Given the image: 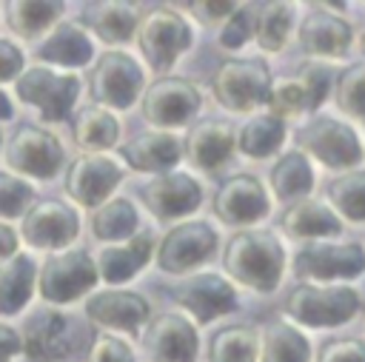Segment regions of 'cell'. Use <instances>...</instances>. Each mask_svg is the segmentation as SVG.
Instances as JSON below:
<instances>
[{"label": "cell", "instance_id": "cell-1", "mask_svg": "<svg viewBox=\"0 0 365 362\" xmlns=\"http://www.w3.org/2000/svg\"><path fill=\"white\" fill-rule=\"evenodd\" d=\"M94 331L86 319L60 311H34L20 336V351L31 362H66L88 353Z\"/></svg>", "mask_w": 365, "mask_h": 362}, {"label": "cell", "instance_id": "cell-2", "mask_svg": "<svg viewBox=\"0 0 365 362\" xmlns=\"http://www.w3.org/2000/svg\"><path fill=\"white\" fill-rule=\"evenodd\" d=\"M282 248L268 231H240L222 254L225 271L254 291H274L282 276Z\"/></svg>", "mask_w": 365, "mask_h": 362}, {"label": "cell", "instance_id": "cell-3", "mask_svg": "<svg viewBox=\"0 0 365 362\" xmlns=\"http://www.w3.org/2000/svg\"><path fill=\"white\" fill-rule=\"evenodd\" d=\"M14 91L23 103L34 105L46 123H57L68 117L80 94V80L74 74H57L46 66H34L17 77Z\"/></svg>", "mask_w": 365, "mask_h": 362}, {"label": "cell", "instance_id": "cell-4", "mask_svg": "<svg viewBox=\"0 0 365 362\" xmlns=\"http://www.w3.org/2000/svg\"><path fill=\"white\" fill-rule=\"evenodd\" d=\"M356 308H359V296L354 288L297 285L285 299L288 316L302 325H311V328L342 325L356 314Z\"/></svg>", "mask_w": 365, "mask_h": 362}, {"label": "cell", "instance_id": "cell-5", "mask_svg": "<svg viewBox=\"0 0 365 362\" xmlns=\"http://www.w3.org/2000/svg\"><path fill=\"white\" fill-rule=\"evenodd\" d=\"M214 97L231 111H251L268 100L271 74L262 60H225L214 71Z\"/></svg>", "mask_w": 365, "mask_h": 362}, {"label": "cell", "instance_id": "cell-6", "mask_svg": "<svg viewBox=\"0 0 365 362\" xmlns=\"http://www.w3.org/2000/svg\"><path fill=\"white\" fill-rule=\"evenodd\" d=\"M97 282V265L86 251L51 254L37 274V291L46 302H74Z\"/></svg>", "mask_w": 365, "mask_h": 362}, {"label": "cell", "instance_id": "cell-7", "mask_svg": "<svg viewBox=\"0 0 365 362\" xmlns=\"http://www.w3.org/2000/svg\"><path fill=\"white\" fill-rule=\"evenodd\" d=\"M6 162L17 174L51 180L63 165V145L51 131L23 123V125H17V131L9 140Z\"/></svg>", "mask_w": 365, "mask_h": 362}, {"label": "cell", "instance_id": "cell-8", "mask_svg": "<svg viewBox=\"0 0 365 362\" xmlns=\"http://www.w3.org/2000/svg\"><path fill=\"white\" fill-rule=\"evenodd\" d=\"M137 43L148 66L154 71H165L177 60V54L191 46V29L180 14L168 9H154L140 20Z\"/></svg>", "mask_w": 365, "mask_h": 362}, {"label": "cell", "instance_id": "cell-9", "mask_svg": "<svg viewBox=\"0 0 365 362\" xmlns=\"http://www.w3.org/2000/svg\"><path fill=\"white\" fill-rule=\"evenodd\" d=\"M140 88L143 71L125 51H106L88 74L91 97L108 108H128L137 100Z\"/></svg>", "mask_w": 365, "mask_h": 362}, {"label": "cell", "instance_id": "cell-10", "mask_svg": "<svg viewBox=\"0 0 365 362\" xmlns=\"http://www.w3.org/2000/svg\"><path fill=\"white\" fill-rule=\"evenodd\" d=\"M297 145L331 168H348V165L359 162V157H362L354 128H348L345 123H336L331 117H319V120L302 125L297 131Z\"/></svg>", "mask_w": 365, "mask_h": 362}, {"label": "cell", "instance_id": "cell-11", "mask_svg": "<svg viewBox=\"0 0 365 362\" xmlns=\"http://www.w3.org/2000/svg\"><path fill=\"white\" fill-rule=\"evenodd\" d=\"M200 108V91L182 77H160L145 88L143 117L154 125H182Z\"/></svg>", "mask_w": 365, "mask_h": 362}, {"label": "cell", "instance_id": "cell-12", "mask_svg": "<svg viewBox=\"0 0 365 362\" xmlns=\"http://www.w3.org/2000/svg\"><path fill=\"white\" fill-rule=\"evenodd\" d=\"M77 231H80V222H77L74 208L60 200L34 202L23 214V222H20L23 239L34 248H63L74 242Z\"/></svg>", "mask_w": 365, "mask_h": 362}, {"label": "cell", "instance_id": "cell-13", "mask_svg": "<svg viewBox=\"0 0 365 362\" xmlns=\"http://www.w3.org/2000/svg\"><path fill=\"white\" fill-rule=\"evenodd\" d=\"M217 248V234L205 222H182L171 228L157 251V265L168 274H180L185 268H194L205 262Z\"/></svg>", "mask_w": 365, "mask_h": 362}, {"label": "cell", "instance_id": "cell-14", "mask_svg": "<svg viewBox=\"0 0 365 362\" xmlns=\"http://www.w3.org/2000/svg\"><path fill=\"white\" fill-rule=\"evenodd\" d=\"M123 171L114 160L103 154H83L66 171V191L80 205H103V200L120 185Z\"/></svg>", "mask_w": 365, "mask_h": 362}, {"label": "cell", "instance_id": "cell-15", "mask_svg": "<svg viewBox=\"0 0 365 362\" xmlns=\"http://www.w3.org/2000/svg\"><path fill=\"white\" fill-rule=\"evenodd\" d=\"M365 268V251L359 242L345 245H305L294 257V271L311 279H336V276H356Z\"/></svg>", "mask_w": 365, "mask_h": 362}, {"label": "cell", "instance_id": "cell-16", "mask_svg": "<svg viewBox=\"0 0 365 362\" xmlns=\"http://www.w3.org/2000/svg\"><path fill=\"white\" fill-rule=\"evenodd\" d=\"M214 214L228 225H245L262 219L268 214V200L262 185L251 174L228 177L214 197Z\"/></svg>", "mask_w": 365, "mask_h": 362}, {"label": "cell", "instance_id": "cell-17", "mask_svg": "<svg viewBox=\"0 0 365 362\" xmlns=\"http://www.w3.org/2000/svg\"><path fill=\"white\" fill-rule=\"evenodd\" d=\"M143 345L157 362H194L197 356L194 325L180 314H160L151 319Z\"/></svg>", "mask_w": 365, "mask_h": 362}, {"label": "cell", "instance_id": "cell-18", "mask_svg": "<svg viewBox=\"0 0 365 362\" xmlns=\"http://www.w3.org/2000/svg\"><path fill=\"white\" fill-rule=\"evenodd\" d=\"M200 185L180 171L160 174L143 188V202L157 219H174L191 214L200 205Z\"/></svg>", "mask_w": 365, "mask_h": 362}, {"label": "cell", "instance_id": "cell-19", "mask_svg": "<svg viewBox=\"0 0 365 362\" xmlns=\"http://www.w3.org/2000/svg\"><path fill=\"white\" fill-rule=\"evenodd\" d=\"M174 299L188 308L197 322H211L214 316L225 314L234 308V288L217 276V274H200V276H191L185 279L182 285L174 288Z\"/></svg>", "mask_w": 365, "mask_h": 362}, {"label": "cell", "instance_id": "cell-20", "mask_svg": "<svg viewBox=\"0 0 365 362\" xmlns=\"http://www.w3.org/2000/svg\"><path fill=\"white\" fill-rule=\"evenodd\" d=\"M86 316L103 328L137 331L148 319V302L131 291H103L86 302Z\"/></svg>", "mask_w": 365, "mask_h": 362}, {"label": "cell", "instance_id": "cell-21", "mask_svg": "<svg viewBox=\"0 0 365 362\" xmlns=\"http://www.w3.org/2000/svg\"><path fill=\"white\" fill-rule=\"evenodd\" d=\"M234 151L231 125L222 120L197 123L185 137V157L202 171H217Z\"/></svg>", "mask_w": 365, "mask_h": 362}, {"label": "cell", "instance_id": "cell-22", "mask_svg": "<svg viewBox=\"0 0 365 362\" xmlns=\"http://www.w3.org/2000/svg\"><path fill=\"white\" fill-rule=\"evenodd\" d=\"M120 154L134 171H165L182 157V143L174 134L148 131L128 140Z\"/></svg>", "mask_w": 365, "mask_h": 362}, {"label": "cell", "instance_id": "cell-23", "mask_svg": "<svg viewBox=\"0 0 365 362\" xmlns=\"http://www.w3.org/2000/svg\"><path fill=\"white\" fill-rule=\"evenodd\" d=\"M80 23L106 43H125L137 31V11L128 3H86L80 11Z\"/></svg>", "mask_w": 365, "mask_h": 362}, {"label": "cell", "instance_id": "cell-24", "mask_svg": "<svg viewBox=\"0 0 365 362\" xmlns=\"http://www.w3.org/2000/svg\"><path fill=\"white\" fill-rule=\"evenodd\" d=\"M299 40L308 54H328L336 57L351 46V29L342 17L328 11H314L299 26Z\"/></svg>", "mask_w": 365, "mask_h": 362}, {"label": "cell", "instance_id": "cell-25", "mask_svg": "<svg viewBox=\"0 0 365 362\" xmlns=\"http://www.w3.org/2000/svg\"><path fill=\"white\" fill-rule=\"evenodd\" d=\"M37 60L46 63H57V66H86L94 54L91 40L86 37V31L74 23H60L40 46H37Z\"/></svg>", "mask_w": 365, "mask_h": 362}, {"label": "cell", "instance_id": "cell-26", "mask_svg": "<svg viewBox=\"0 0 365 362\" xmlns=\"http://www.w3.org/2000/svg\"><path fill=\"white\" fill-rule=\"evenodd\" d=\"M151 257V234H137L128 239V245L103 248L97 259V276L106 282H125L131 279Z\"/></svg>", "mask_w": 365, "mask_h": 362}, {"label": "cell", "instance_id": "cell-27", "mask_svg": "<svg viewBox=\"0 0 365 362\" xmlns=\"http://www.w3.org/2000/svg\"><path fill=\"white\" fill-rule=\"evenodd\" d=\"M34 285V262L29 254H14L0 265V314H17L26 308Z\"/></svg>", "mask_w": 365, "mask_h": 362}, {"label": "cell", "instance_id": "cell-28", "mask_svg": "<svg viewBox=\"0 0 365 362\" xmlns=\"http://www.w3.org/2000/svg\"><path fill=\"white\" fill-rule=\"evenodd\" d=\"M279 225L294 239L297 237H325V234H336L342 228V222L325 205H319L317 200H299V202H294L282 214Z\"/></svg>", "mask_w": 365, "mask_h": 362}, {"label": "cell", "instance_id": "cell-29", "mask_svg": "<svg viewBox=\"0 0 365 362\" xmlns=\"http://www.w3.org/2000/svg\"><path fill=\"white\" fill-rule=\"evenodd\" d=\"M63 14V3L54 0H11L6 3V23L20 37H37Z\"/></svg>", "mask_w": 365, "mask_h": 362}, {"label": "cell", "instance_id": "cell-30", "mask_svg": "<svg viewBox=\"0 0 365 362\" xmlns=\"http://www.w3.org/2000/svg\"><path fill=\"white\" fill-rule=\"evenodd\" d=\"M120 137V123L114 120L111 111L106 108H97V105H88L77 114L74 120V140L80 148L86 151H103V148H111Z\"/></svg>", "mask_w": 365, "mask_h": 362}, {"label": "cell", "instance_id": "cell-31", "mask_svg": "<svg viewBox=\"0 0 365 362\" xmlns=\"http://www.w3.org/2000/svg\"><path fill=\"white\" fill-rule=\"evenodd\" d=\"M137 231V211L125 197L103 202L91 214V234L97 239H123Z\"/></svg>", "mask_w": 365, "mask_h": 362}, {"label": "cell", "instance_id": "cell-32", "mask_svg": "<svg viewBox=\"0 0 365 362\" xmlns=\"http://www.w3.org/2000/svg\"><path fill=\"white\" fill-rule=\"evenodd\" d=\"M257 333L245 325H228L211 336L208 362H254Z\"/></svg>", "mask_w": 365, "mask_h": 362}, {"label": "cell", "instance_id": "cell-33", "mask_svg": "<svg viewBox=\"0 0 365 362\" xmlns=\"http://www.w3.org/2000/svg\"><path fill=\"white\" fill-rule=\"evenodd\" d=\"M259 362H308V342L297 328L274 322L262 336Z\"/></svg>", "mask_w": 365, "mask_h": 362}, {"label": "cell", "instance_id": "cell-34", "mask_svg": "<svg viewBox=\"0 0 365 362\" xmlns=\"http://www.w3.org/2000/svg\"><path fill=\"white\" fill-rule=\"evenodd\" d=\"M311 165L299 151L285 154L271 171V188L279 200H297L311 191Z\"/></svg>", "mask_w": 365, "mask_h": 362}, {"label": "cell", "instance_id": "cell-35", "mask_svg": "<svg viewBox=\"0 0 365 362\" xmlns=\"http://www.w3.org/2000/svg\"><path fill=\"white\" fill-rule=\"evenodd\" d=\"M285 140V128L277 117L265 114V117H254L251 123H245L240 128V151L248 154V157H268L274 154Z\"/></svg>", "mask_w": 365, "mask_h": 362}, {"label": "cell", "instance_id": "cell-36", "mask_svg": "<svg viewBox=\"0 0 365 362\" xmlns=\"http://www.w3.org/2000/svg\"><path fill=\"white\" fill-rule=\"evenodd\" d=\"M328 200L345 219L362 222L365 219V171H351L336 177L328 185Z\"/></svg>", "mask_w": 365, "mask_h": 362}, {"label": "cell", "instance_id": "cell-37", "mask_svg": "<svg viewBox=\"0 0 365 362\" xmlns=\"http://www.w3.org/2000/svg\"><path fill=\"white\" fill-rule=\"evenodd\" d=\"M288 29H291V6L288 3H262L259 6V14L254 20V34L265 51H279L285 46Z\"/></svg>", "mask_w": 365, "mask_h": 362}, {"label": "cell", "instance_id": "cell-38", "mask_svg": "<svg viewBox=\"0 0 365 362\" xmlns=\"http://www.w3.org/2000/svg\"><path fill=\"white\" fill-rule=\"evenodd\" d=\"M265 103L271 105V111L277 114V120L279 117H288V114H299V111L314 108L311 105V97H308V88L302 86L299 77L297 80H279V83H274L268 88V100Z\"/></svg>", "mask_w": 365, "mask_h": 362}, {"label": "cell", "instance_id": "cell-39", "mask_svg": "<svg viewBox=\"0 0 365 362\" xmlns=\"http://www.w3.org/2000/svg\"><path fill=\"white\" fill-rule=\"evenodd\" d=\"M336 105L351 117H365V63L342 71L336 80Z\"/></svg>", "mask_w": 365, "mask_h": 362}, {"label": "cell", "instance_id": "cell-40", "mask_svg": "<svg viewBox=\"0 0 365 362\" xmlns=\"http://www.w3.org/2000/svg\"><path fill=\"white\" fill-rule=\"evenodd\" d=\"M34 202V188L6 171H0V217H20Z\"/></svg>", "mask_w": 365, "mask_h": 362}, {"label": "cell", "instance_id": "cell-41", "mask_svg": "<svg viewBox=\"0 0 365 362\" xmlns=\"http://www.w3.org/2000/svg\"><path fill=\"white\" fill-rule=\"evenodd\" d=\"M251 29H254V11H251V6L234 9L231 17H228V23H225V29L220 31V46H225V48H240V46L248 40Z\"/></svg>", "mask_w": 365, "mask_h": 362}, {"label": "cell", "instance_id": "cell-42", "mask_svg": "<svg viewBox=\"0 0 365 362\" xmlns=\"http://www.w3.org/2000/svg\"><path fill=\"white\" fill-rule=\"evenodd\" d=\"M86 362H134V353L117 336H94Z\"/></svg>", "mask_w": 365, "mask_h": 362}, {"label": "cell", "instance_id": "cell-43", "mask_svg": "<svg viewBox=\"0 0 365 362\" xmlns=\"http://www.w3.org/2000/svg\"><path fill=\"white\" fill-rule=\"evenodd\" d=\"M317 362H365L362 339H331L319 348Z\"/></svg>", "mask_w": 365, "mask_h": 362}, {"label": "cell", "instance_id": "cell-44", "mask_svg": "<svg viewBox=\"0 0 365 362\" xmlns=\"http://www.w3.org/2000/svg\"><path fill=\"white\" fill-rule=\"evenodd\" d=\"M299 80H302V86L308 88L311 105L317 108V105L325 100V94H328V86H331V68H325V66H305V71L299 74Z\"/></svg>", "mask_w": 365, "mask_h": 362}, {"label": "cell", "instance_id": "cell-45", "mask_svg": "<svg viewBox=\"0 0 365 362\" xmlns=\"http://www.w3.org/2000/svg\"><path fill=\"white\" fill-rule=\"evenodd\" d=\"M20 74H23V51L11 40L0 37V83L20 77Z\"/></svg>", "mask_w": 365, "mask_h": 362}, {"label": "cell", "instance_id": "cell-46", "mask_svg": "<svg viewBox=\"0 0 365 362\" xmlns=\"http://www.w3.org/2000/svg\"><path fill=\"white\" fill-rule=\"evenodd\" d=\"M188 9L202 20V23H214V20H220V17H228L237 6L234 3H214V0H205V3H188Z\"/></svg>", "mask_w": 365, "mask_h": 362}, {"label": "cell", "instance_id": "cell-47", "mask_svg": "<svg viewBox=\"0 0 365 362\" xmlns=\"http://www.w3.org/2000/svg\"><path fill=\"white\" fill-rule=\"evenodd\" d=\"M17 351H20V336L9 325H0V362H9Z\"/></svg>", "mask_w": 365, "mask_h": 362}, {"label": "cell", "instance_id": "cell-48", "mask_svg": "<svg viewBox=\"0 0 365 362\" xmlns=\"http://www.w3.org/2000/svg\"><path fill=\"white\" fill-rule=\"evenodd\" d=\"M17 254V234L9 225H0V259H11Z\"/></svg>", "mask_w": 365, "mask_h": 362}, {"label": "cell", "instance_id": "cell-49", "mask_svg": "<svg viewBox=\"0 0 365 362\" xmlns=\"http://www.w3.org/2000/svg\"><path fill=\"white\" fill-rule=\"evenodd\" d=\"M14 114V108H11V100L6 97V91H0V120H9Z\"/></svg>", "mask_w": 365, "mask_h": 362}, {"label": "cell", "instance_id": "cell-50", "mask_svg": "<svg viewBox=\"0 0 365 362\" xmlns=\"http://www.w3.org/2000/svg\"><path fill=\"white\" fill-rule=\"evenodd\" d=\"M359 46H362V51H365V31H362V43H359Z\"/></svg>", "mask_w": 365, "mask_h": 362}, {"label": "cell", "instance_id": "cell-51", "mask_svg": "<svg viewBox=\"0 0 365 362\" xmlns=\"http://www.w3.org/2000/svg\"><path fill=\"white\" fill-rule=\"evenodd\" d=\"M0 140H3V131H0Z\"/></svg>", "mask_w": 365, "mask_h": 362}]
</instances>
